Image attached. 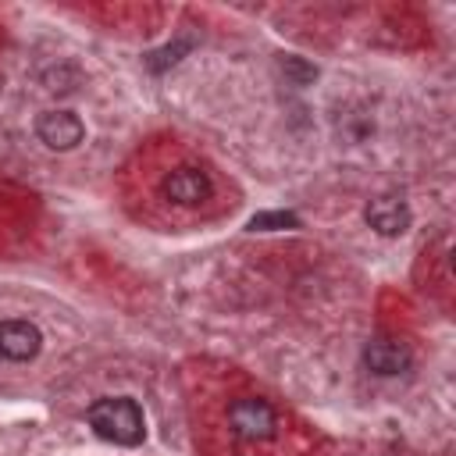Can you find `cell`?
<instances>
[{"label": "cell", "instance_id": "52a82bcc", "mask_svg": "<svg viewBox=\"0 0 456 456\" xmlns=\"http://www.w3.org/2000/svg\"><path fill=\"white\" fill-rule=\"evenodd\" d=\"M363 217H367V224H370L378 235H403V232L410 228V207H406L403 200H395V196H378V200H370L367 210H363Z\"/></svg>", "mask_w": 456, "mask_h": 456}, {"label": "cell", "instance_id": "8992f818", "mask_svg": "<svg viewBox=\"0 0 456 456\" xmlns=\"http://www.w3.org/2000/svg\"><path fill=\"white\" fill-rule=\"evenodd\" d=\"M363 363H367V370L392 378V374H403L410 367V349L395 338H370L363 346Z\"/></svg>", "mask_w": 456, "mask_h": 456}, {"label": "cell", "instance_id": "277c9868", "mask_svg": "<svg viewBox=\"0 0 456 456\" xmlns=\"http://www.w3.org/2000/svg\"><path fill=\"white\" fill-rule=\"evenodd\" d=\"M164 196L171 203H182V207H192V203H203L210 196V175L200 171V167H175L167 178H164Z\"/></svg>", "mask_w": 456, "mask_h": 456}, {"label": "cell", "instance_id": "6da1fadb", "mask_svg": "<svg viewBox=\"0 0 456 456\" xmlns=\"http://www.w3.org/2000/svg\"><path fill=\"white\" fill-rule=\"evenodd\" d=\"M89 428L103 438V442H114V445H139L146 438V417L139 410L135 399L128 395H107V399H96L86 413Z\"/></svg>", "mask_w": 456, "mask_h": 456}, {"label": "cell", "instance_id": "5b68a950", "mask_svg": "<svg viewBox=\"0 0 456 456\" xmlns=\"http://www.w3.org/2000/svg\"><path fill=\"white\" fill-rule=\"evenodd\" d=\"M39 346H43V335L32 321H4L0 324V356L25 363L39 353Z\"/></svg>", "mask_w": 456, "mask_h": 456}, {"label": "cell", "instance_id": "3957f363", "mask_svg": "<svg viewBox=\"0 0 456 456\" xmlns=\"http://www.w3.org/2000/svg\"><path fill=\"white\" fill-rule=\"evenodd\" d=\"M36 132H39V139L50 146V150H75L78 142H82V135H86V125L78 121V114H71V110H46V114H39V121H36Z\"/></svg>", "mask_w": 456, "mask_h": 456}, {"label": "cell", "instance_id": "9c48e42d", "mask_svg": "<svg viewBox=\"0 0 456 456\" xmlns=\"http://www.w3.org/2000/svg\"><path fill=\"white\" fill-rule=\"evenodd\" d=\"M185 46H167V50H160V53H150V68H164V64H175L178 61V53H182Z\"/></svg>", "mask_w": 456, "mask_h": 456}, {"label": "cell", "instance_id": "7a4b0ae2", "mask_svg": "<svg viewBox=\"0 0 456 456\" xmlns=\"http://www.w3.org/2000/svg\"><path fill=\"white\" fill-rule=\"evenodd\" d=\"M228 424H232V431H235L239 438H246V442H264V438L274 435V410H271L264 399L246 395V399H235V403L228 406Z\"/></svg>", "mask_w": 456, "mask_h": 456}, {"label": "cell", "instance_id": "30bf717a", "mask_svg": "<svg viewBox=\"0 0 456 456\" xmlns=\"http://www.w3.org/2000/svg\"><path fill=\"white\" fill-rule=\"evenodd\" d=\"M281 71H292V75H299V78H303V82H306V78H314V75H317V71H314V68H310V64H303V61H299V57H285V61H281Z\"/></svg>", "mask_w": 456, "mask_h": 456}, {"label": "cell", "instance_id": "ba28073f", "mask_svg": "<svg viewBox=\"0 0 456 456\" xmlns=\"http://www.w3.org/2000/svg\"><path fill=\"white\" fill-rule=\"evenodd\" d=\"M278 228H299V217L289 210H264L249 217V232H278Z\"/></svg>", "mask_w": 456, "mask_h": 456}]
</instances>
